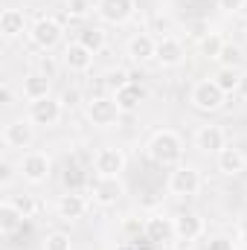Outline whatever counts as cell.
<instances>
[{"mask_svg": "<svg viewBox=\"0 0 247 250\" xmlns=\"http://www.w3.org/2000/svg\"><path fill=\"white\" fill-rule=\"evenodd\" d=\"M148 157L157 166H178L181 157H184V140L169 128L154 131L151 140H148Z\"/></svg>", "mask_w": 247, "mask_h": 250, "instance_id": "6da1fadb", "label": "cell"}, {"mask_svg": "<svg viewBox=\"0 0 247 250\" xmlns=\"http://www.w3.org/2000/svg\"><path fill=\"white\" fill-rule=\"evenodd\" d=\"M224 99H227V93L215 84V79H201V82H195L192 90H189L192 108H195V111H204V114H215V111L224 105Z\"/></svg>", "mask_w": 247, "mask_h": 250, "instance_id": "7a4b0ae2", "label": "cell"}, {"mask_svg": "<svg viewBox=\"0 0 247 250\" xmlns=\"http://www.w3.org/2000/svg\"><path fill=\"white\" fill-rule=\"evenodd\" d=\"M62 35H64V26L56 18H38V21L32 23V29H29V41H32L38 50H44V53L56 50V47L62 44Z\"/></svg>", "mask_w": 247, "mask_h": 250, "instance_id": "3957f363", "label": "cell"}, {"mask_svg": "<svg viewBox=\"0 0 247 250\" xmlns=\"http://www.w3.org/2000/svg\"><path fill=\"white\" fill-rule=\"evenodd\" d=\"M201 187H204V178L195 166H175L169 175V192L175 198H192L201 192Z\"/></svg>", "mask_w": 247, "mask_h": 250, "instance_id": "277c9868", "label": "cell"}, {"mask_svg": "<svg viewBox=\"0 0 247 250\" xmlns=\"http://www.w3.org/2000/svg\"><path fill=\"white\" fill-rule=\"evenodd\" d=\"M64 117V105L62 99H53V96H47V99H38V102H29V111H26V120L32 125H41V128H53V125H59Z\"/></svg>", "mask_w": 247, "mask_h": 250, "instance_id": "5b68a950", "label": "cell"}, {"mask_svg": "<svg viewBox=\"0 0 247 250\" xmlns=\"http://www.w3.org/2000/svg\"><path fill=\"white\" fill-rule=\"evenodd\" d=\"M21 175H23V181L26 184H44L47 178H50V169H53V160H50V154L47 151H26L23 157H21Z\"/></svg>", "mask_w": 247, "mask_h": 250, "instance_id": "8992f818", "label": "cell"}, {"mask_svg": "<svg viewBox=\"0 0 247 250\" xmlns=\"http://www.w3.org/2000/svg\"><path fill=\"white\" fill-rule=\"evenodd\" d=\"M120 117H123V111L114 96H93L87 102V120L96 128H111V125H117Z\"/></svg>", "mask_w": 247, "mask_h": 250, "instance_id": "52a82bcc", "label": "cell"}, {"mask_svg": "<svg viewBox=\"0 0 247 250\" xmlns=\"http://www.w3.org/2000/svg\"><path fill=\"white\" fill-rule=\"evenodd\" d=\"M128 166V157H125L123 148H99L96 157H93V172L96 178H120Z\"/></svg>", "mask_w": 247, "mask_h": 250, "instance_id": "ba28073f", "label": "cell"}, {"mask_svg": "<svg viewBox=\"0 0 247 250\" xmlns=\"http://www.w3.org/2000/svg\"><path fill=\"white\" fill-rule=\"evenodd\" d=\"M172 221H175V242H181L186 248L204 236V218L198 212H181Z\"/></svg>", "mask_w": 247, "mask_h": 250, "instance_id": "9c48e42d", "label": "cell"}, {"mask_svg": "<svg viewBox=\"0 0 247 250\" xmlns=\"http://www.w3.org/2000/svg\"><path fill=\"white\" fill-rule=\"evenodd\" d=\"M137 0H96V15L105 23H125L134 18Z\"/></svg>", "mask_w": 247, "mask_h": 250, "instance_id": "30bf717a", "label": "cell"}, {"mask_svg": "<svg viewBox=\"0 0 247 250\" xmlns=\"http://www.w3.org/2000/svg\"><path fill=\"white\" fill-rule=\"evenodd\" d=\"M35 137V125L29 120H9L3 128V146L6 148H29Z\"/></svg>", "mask_w": 247, "mask_h": 250, "instance_id": "8fae6325", "label": "cell"}, {"mask_svg": "<svg viewBox=\"0 0 247 250\" xmlns=\"http://www.w3.org/2000/svg\"><path fill=\"white\" fill-rule=\"evenodd\" d=\"M186 59V47L181 38H175V35H166V38H160L157 41V53H154V62L160 64V67H178V64H184Z\"/></svg>", "mask_w": 247, "mask_h": 250, "instance_id": "7c38bea8", "label": "cell"}, {"mask_svg": "<svg viewBox=\"0 0 247 250\" xmlns=\"http://www.w3.org/2000/svg\"><path fill=\"white\" fill-rule=\"evenodd\" d=\"M227 146V134L221 125H201L195 134V148L204 154H218Z\"/></svg>", "mask_w": 247, "mask_h": 250, "instance_id": "4fadbf2b", "label": "cell"}, {"mask_svg": "<svg viewBox=\"0 0 247 250\" xmlns=\"http://www.w3.org/2000/svg\"><path fill=\"white\" fill-rule=\"evenodd\" d=\"M21 93L26 102H38V99H47L50 96V76H44L41 70H32L23 76L21 82Z\"/></svg>", "mask_w": 247, "mask_h": 250, "instance_id": "5bb4252c", "label": "cell"}, {"mask_svg": "<svg viewBox=\"0 0 247 250\" xmlns=\"http://www.w3.org/2000/svg\"><path fill=\"white\" fill-rule=\"evenodd\" d=\"M123 195H125V187L120 178H96V184H93V201L96 204L114 207Z\"/></svg>", "mask_w": 247, "mask_h": 250, "instance_id": "9a60e30c", "label": "cell"}, {"mask_svg": "<svg viewBox=\"0 0 247 250\" xmlns=\"http://www.w3.org/2000/svg\"><path fill=\"white\" fill-rule=\"evenodd\" d=\"M215 163H218V172L221 175H242L247 166V157L242 148H236V146H224L218 154H215Z\"/></svg>", "mask_w": 247, "mask_h": 250, "instance_id": "2e32d148", "label": "cell"}, {"mask_svg": "<svg viewBox=\"0 0 247 250\" xmlns=\"http://www.w3.org/2000/svg\"><path fill=\"white\" fill-rule=\"evenodd\" d=\"M154 53H157V41H154L151 32H140V35H134V38L128 41V59L134 64L151 62Z\"/></svg>", "mask_w": 247, "mask_h": 250, "instance_id": "e0dca14e", "label": "cell"}, {"mask_svg": "<svg viewBox=\"0 0 247 250\" xmlns=\"http://www.w3.org/2000/svg\"><path fill=\"white\" fill-rule=\"evenodd\" d=\"M64 67L70 70V73H87L90 70V64H93V53L84 47V44H79V41H73V44H67L64 47Z\"/></svg>", "mask_w": 247, "mask_h": 250, "instance_id": "ac0fdd59", "label": "cell"}, {"mask_svg": "<svg viewBox=\"0 0 247 250\" xmlns=\"http://www.w3.org/2000/svg\"><path fill=\"white\" fill-rule=\"evenodd\" d=\"M145 239L151 245H166L175 239V221L166 215H151L145 218Z\"/></svg>", "mask_w": 247, "mask_h": 250, "instance_id": "d6986e66", "label": "cell"}, {"mask_svg": "<svg viewBox=\"0 0 247 250\" xmlns=\"http://www.w3.org/2000/svg\"><path fill=\"white\" fill-rule=\"evenodd\" d=\"M0 32H3V38L6 41H15V38H21L23 32H26V15L21 12V9H3V15H0Z\"/></svg>", "mask_w": 247, "mask_h": 250, "instance_id": "ffe728a7", "label": "cell"}, {"mask_svg": "<svg viewBox=\"0 0 247 250\" xmlns=\"http://www.w3.org/2000/svg\"><path fill=\"white\" fill-rule=\"evenodd\" d=\"M114 99H117V105H120L123 114H134V111L143 105V99H145V87L137 84V82H128L125 87H120V90L114 93Z\"/></svg>", "mask_w": 247, "mask_h": 250, "instance_id": "44dd1931", "label": "cell"}, {"mask_svg": "<svg viewBox=\"0 0 247 250\" xmlns=\"http://www.w3.org/2000/svg\"><path fill=\"white\" fill-rule=\"evenodd\" d=\"M87 212V198L82 192H64L59 198V215L64 221H76Z\"/></svg>", "mask_w": 247, "mask_h": 250, "instance_id": "7402d4cb", "label": "cell"}, {"mask_svg": "<svg viewBox=\"0 0 247 250\" xmlns=\"http://www.w3.org/2000/svg\"><path fill=\"white\" fill-rule=\"evenodd\" d=\"M23 221H26V215L12 204V198L0 204V233H3L6 239H9V236H15V233L23 227Z\"/></svg>", "mask_w": 247, "mask_h": 250, "instance_id": "603a6c76", "label": "cell"}, {"mask_svg": "<svg viewBox=\"0 0 247 250\" xmlns=\"http://www.w3.org/2000/svg\"><path fill=\"white\" fill-rule=\"evenodd\" d=\"M79 44H84L93 56L96 53H102L105 50V44H108V38H105V29H99V26H84L82 32H79V38H76Z\"/></svg>", "mask_w": 247, "mask_h": 250, "instance_id": "cb8c5ba5", "label": "cell"}, {"mask_svg": "<svg viewBox=\"0 0 247 250\" xmlns=\"http://www.w3.org/2000/svg\"><path fill=\"white\" fill-rule=\"evenodd\" d=\"M227 47V41L218 35V32H206L204 38H198V50H201V56L204 59H212V62H218V56H221V50Z\"/></svg>", "mask_w": 247, "mask_h": 250, "instance_id": "d4e9b609", "label": "cell"}, {"mask_svg": "<svg viewBox=\"0 0 247 250\" xmlns=\"http://www.w3.org/2000/svg\"><path fill=\"white\" fill-rule=\"evenodd\" d=\"M87 172L84 169H79L76 163H67V169H64V187L67 192H82V189L87 187Z\"/></svg>", "mask_w": 247, "mask_h": 250, "instance_id": "484cf974", "label": "cell"}, {"mask_svg": "<svg viewBox=\"0 0 247 250\" xmlns=\"http://www.w3.org/2000/svg\"><path fill=\"white\" fill-rule=\"evenodd\" d=\"M131 82V73L125 70V67H111V70H105V76H102V84L111 90V93H117L120 87H125Z\"/></svg>", "mask_w": 247, "mask_h": 250, "instance_id": "4316f807", "label": "cell"}, {"mask_svg": "<svg viewBox=\"0 0 247 250\" xmlns=\"http://www.w3.org/2000/svg\"><path fill=\"white\" fill-rule=\"evenodd\" d=\"M215 84H218L224 93H236V87H239V73H236L233 67H221V70L215 73Z\"/></svg>", "mask_w": 247, "mask_h": 250, "instance_id": "83f0119b", "label": "cell"}, {"mask_svg": "<svg viewBox=\"0 0 247 250\" xmlns=\"http://www.w3.org/2000/svg\"><path fill=\"white\" fill-rule=\"evenodd\" d=\"M96 9V3L93 0H67V18H76V21H82V18H87L90 12Z\"/></svg>", "mask_w": 247, "mask_h": 250, "instance_id": "f1b7e54d", "label": "cell"}, {"mask_svg": "<svg viewBox=\"0 0 247 250\" xmlns=\"http://www.w3.org/2000/svg\"><path fill=\"white\" fill-rule=\"evenodd\" d=\"M123 233H125L128 242L143 239V236H145V221H143V218H125L123 221Z\"/></svg>", "mask_w": 247, "mask_h": 250, "instance_id": "f546056e", "label": "cell"}, {"mask_svg": "<svg viewBox=\"0 0 247 250\" xmlns=\"http://www.w3.org/2000/svg\"><path fill=\"white\" fill-rule=\"evenodd\" d=\"M12 204H15L26 218H32V215L38 212V201H35L32 195H15V198H12Z\"/></svg>", "mask_w": 247, "mask_h": 250, "instance_id": "4dcf8cb0", "label": "cell"}, {"mask_svg": "<svg viewBox=\"0 0 247 250\" xmlns=\"http://www.w3.org/2000/svg\"><path fill=\"white\" fill-rule=\"evenodd\" d=\"M73 245H70V236L67 233H50L47 239H44V250H70Z\"/></svg>", "mask_w": 247, "mask_h": 250, "instance_id": "1f68e13d", "label": "cell"}, {"mask_svg": "<svg viewBox=\"0 0 247 250\" xmlns=\"http://www.w3.org/2000/svg\"><path fill=\"white\" fill-rule=\"evenodd\" d=\"M151 32H157L160 38L172 35V18H166V15H154V18H151Z\"/></svg>", "mask_w": 247, "mask_h": 250, "instance_id": "d6a6232c", "label": "cell"}, {"mask_svg": "<svg viewBox=\"0 0 247 250\" xmlns=\"http://www.w3.org/2000/svg\"><path fill=\"white\" fill-rule=\"evenodd\" d=\"M239 59H242V50L233 47V44H227V47L221 50V56H218V64H221V67H233V64H239Z\"/></svg>", "mask_w": 247, "mask_h": 250, "instance_id": "836d02e7", "label": "cell"}, {"mask_svg": "<svg viewBox=\"0 0 247 250\" xmlns=\"http://www.w3.org/2000/svg\"><path fill=\"white\" fill-rule=\"evenodd\" d=\"M206 250H236V242L230 236H212L206 242Z\"/></svg>", "mask_w": 247, "mask_h": 250, "instance_id": "e575fe53", "label": "cell"}, {"mask_svg": "<svg viewBox=\"0 0 247 250\" xmlns=\"http://www.w3.org/2000/svg\"><path fill=\"white\" fill-rule=\"evenodd\" d=\"M59 99H62L64 108H76V105L82 102V90H79V87H67V90H64Z\"/></svg>", "mask_w": 247, "mask_h": 250, "instance_id": "d590c367", "label": "cell"}, {"mask_svg": "<svg viewBox=\"0 0 247 250\" xmlns=\"http://www.w3.org/2000/svg\"><path fill=\"white\" fill-rule=\"evenodd\" d=\"M245 6H247V0H218V9L227 12V15H236V12H242Z\"/></svg>", "mask_w": 247, "mask_h": 250, "instance_id": "8d00e7d4", "label": "cell"}, {"mask_svg": "<svg viewBox=\"0 0 247 250\" xmlns=\"http://www.w3.org/2000/svg\"><path fill=\"white\" fill-rule=\"evenodd\" d=\"M12 178H15L12 163H9V160H0V187H9V184H12Z\"/></svg>", "mask_w": 247, "mask_h": 250, "instance_id": "74e56055", "label": "cell"}, {"mask_svg": "<svg viewBox=\"0 0 247 250\" xmlns=\"http://www.w3.org/2000/svg\"><path fill=\"white\" fill-rule=\"evenodd\" d=\"M38 70H41L44 76H50V79H53V76H56V62H53L50 56H44V59L38 62Z\"/></svg>", "mask_w": 247, "mask_h": 250, "instance_id": "f35d334b", "label": "cell"}, {"mask_svg": "<svg viewBox=\"0 0 247 250\" xmlns=\"http://www.w3.org/2000/svg\"><path fill=\"white\" fill-rule=\"evenodd\" d=\"M0 102H3V105H12V84H9V82L0 84Z\"/></svg>", "mask_w": 247, "mask_h": 250, "instance_id": "ab89813d", "label": "cell"}, {"mask_svg": "<svg viewBox=\"0 0 247 250\" xmlns=\"http://www.w3.org/2000/svg\"><path fill=\"white\" fill-rule=\"evenodd\" d=\"M236 93L247 102V70H245V73H239V87H236Z\"/></svg>", "mask_w": 247, "mask_h": 250, "instance_id": "60d3db41", "label": "cell"}, {"mask_svg": "<svg viewBox=\"0 0 247 250\" xmlns=\"http://www.w3.org/2000/svg\"><path fill=\"white\" fill-rule=\"evenodd\" d=\"M117 250H137V245H134V242H128V239H125V242H120V245H117Z\"/></svg>", "mask_w": 247, "mask_h": 250, "instance_id": "b9f144b4", "label": "cell"}, {"mask_svg": "<svg viewBox=\"0 0 247 250\" xmlns=\"http://www.w3.org/2000/svg\"><path fill=\"white\" fill-rule=\"evenodd\" d=\"M245 35H247V23H245Z\"/></svg>", "mask_w": 247, "mask_h": 250, "instance_id": "7bdbcfd3", "label": "cell"}]
</instances>
